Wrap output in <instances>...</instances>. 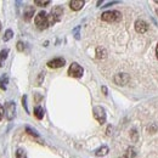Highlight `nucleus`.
Here are the masks:
<instances>
[{"mask_svg":"<svg viewBox=\"0 0 158 158\" xmlns=\"http://www.w3.org/2000/svg\"><path fill=\"white\" fill-rule=\"evenodd\" d=\"M93 114H94V118L96 119L100 124H103L106 122V111L103 110V107L95 106L93 110Z\"/></svg>","mask_w":158,"mask_h":158,"instance_id":"6","label":"nucleus"},{"mask_svg":"<svg viewBox=\"0 0 158 158\" xmlns=\"http://www.w3.org/2000/svg\"><path fill=\"white\" fill-rule=\"evenodd\" d=\"M4 112L7 120H12L16 116V103L14 101H7L4 106Z\"/></svg>","mask_w":158,"mask_h":158,"instance_id":"4","label":"nucleus"},{"mask_svg":"<svg viewBox=\"0 0 158 158\" xmlns=\"http://www.w3.org/2000/svg\"><path fill=\"white\" fill-rule=\"evenodd\" d=\"M83 73H84L83 67H81L80 64H78L77 62H73V63L69 66V68H68V76H69V77H73V78H81Z\"/></svg>","mask_w":158,"mask_h":158,"instance_id":"5","label":"nucleus"},{"mask_svg":"<svg viewBox=\"0 0 158 158\" xmlns=\"http://www.w3.org/2000/svg\"><path fill=\"white\" fill-rule=\"evenodd\" d=\"M16 158H28V157H27L26 152H24L22 148H19V150L16 151Z\"/></svg>","mask_w":158,"mask_h":158,"instance_id":"19","label":"nucleus"},{"mask_svg":"<svg viewBox=\"0 0 158 158\" xmlns=\"http://www.w3.org/2000/svg\"><path fill=\"white\" fill-rule=\"evenodd\" d=\"M66 63V60L63 57H56V59L51 60L48 62V67L49 68H52V69H56V68H61L63 67Z\"/></svg>","mask_w":158,"mask_h":158,"instance_id":"7","label":"nucleus"},{"mask_svg":"<svg viewBox=\"0 0 158 158\" xmlns=\"http://www.w3.org/2000/svg\"><path fill=\"white\" fill-rule=\"evenodd\" d=\"M5 116V112H4V107L0 105V120L2 119V117Z\"/></svg>","mask_w":158,"mask_h":158,"instance_id":"25","label":"nucleus"},{"mask_svg":"<svg viewBox=\"0 0 158 158\" xmlns=\"http://www.w3.org/2000/svg\"><path fill=\"white\" fill-rule=\"evenodd\" d=\"M122 19V14L117 11V10H112V11H106L101 15V20L105 21V22H108V23H113V22H117Z\"/></svg>","mask_w":158,"mask_h":158,"instance_id":"3","label":"nucleus"},{"mask_svg":"<svg viewBox=\"0 0 158 158\" xmlns=\"http://www.w3.org/2000/svg\"><path fill=\"white\" fill-rule=\"evenodd\" d=\"M9 55V49H4L0 51V61H4V60Z\"/></svg>","mask_w":158,"mask_h":158,"instance_id":"20","label":"nucleus"},{"mask_svg":"<svg viewBox=\"0 0 158 158\" xmlns=\"http://www.w3.org/2000/svg\"><path fill=\"white\" fill-rule=\"evenodd\" d=\"M96 57L99 60H103L107 57V51H106V49H103V48H101L99 46L98 49H96Z\"/></svg>","mask_w":158,"mask_h":158,"instance_id":"12","label":"nucleus"},{"mask_svg":"<svg viewBox=\"0 0 158 158\" xmlns=\"http://www.w3.org/2000/svg\"><path fill=\"white\" fill-rule=\"evenodd\" d=\"M79 31H80V26H77L74 29H73V34H74V38L77 40L80 39V34H79Z\"/></svg>","mask_w":158,"mask_h":158,"instance_id":"21","label":"nucleus"},{"mask_svg":"<svg viewBox=\"0 0 158 158\" xmlns=\"http://www.w3.org/2000/svg\"><path fill=\"white\" fill-rule=\"evenodd\" d=\"M34 4L37 6H40V7H44V6H48L50 4V0H35Z\"/></svg>","mask_w":158,"mask_h":158,"instance_id":"18","label":"nucleus"},{"mask_svg":"<svg viewBox=\"0 0 158 158\" xmlns=\"http://www.w3.org/2000/svg\"><path fill=\"white\" fill-rule=\"evenodd\" d=\"M62 15H63V9H62V6H55V7L51 10L50 15H48V17H49V26H54L55 23H57V22L61 20Z\"/></svg>","mask_w":158,"mask_h":158,"instance_id":"2","label":"nucleus"},{"mask_svg":"<svg viewBox=\"0 0 158 158\" xmlns=\"http://www.w3.org/2000/svg\"><path fill=\"white\" fill-rule=\"evenodd\" d=\"M101 90H102L103 95H107V93H108V91H107V88H106V86H102V88H101Z\"/></svg>","mask_w":158,"mask_h":158,"instance_id":"27","label":"nucleus"},{"mask_svg":"<svg viewBox=\"0 0 158 158\" xmlns=\"http://www.w3.org/2000/svg\"><path fill=\"white\" fill-rule=\"evenodd\" d=\"M22 105H23V108L26 110V112L29 113V111H28V106H27V96H26V95L22 98Z\"/></svg>","mask_w":158,"mask_h":158,"instance_id":"22","label":"nucleus"},{"mask_svg":"<svg viewBox=\"0 0 158 158\" xmlns=\"http://www.w3.org/2000/svg\"><path fill=\"white\" fill-rule=\"evenodd\" d=\"M34 22H35V26L39 31H44L49 26V17H48V14L45 11H40L37 14L35 19H34Z\"/></svg>","mask_w":158,"mask_h":158,"instance_id":"1","label":"nucleus"},{"mask_svg":"<svg viewBox=\"0 0 158 158\" xmlns=\"http://www.w3.org/2000/svg\"><path fill=\"white\" fill-rule=\"evenodd\" d=\"M147 29H148V24L143 20H138L135 22V31H136L138 33L142 34V33L147 32Z\"/></svg>","mask_w":158,"mask_h":158,"instance_id":"9","label":"nucleus"},{"mask_svg":"<svg viewBox=\"0 0 158 158\" xmlns=\"http://www.w3.org/2000/svg\"><path fill=\"white\" fill-rule=\"evenodd\" d=\"M119 158H128L127 156H122V157H119Z\"/></svg>","mask_w":158,"mask_h":158,"instance_id":"30","label":"nucleus"},{"mask_svg":"<svg viewBox=\"0 0 158 158\" xmlns=\"http://www.w3.org/2000/svg\"><path fill=\"white\" fill-rule=\"evenodd\" d=\"M34 116L37 119H43L44 118V110L41 106H37L34 108Z\"/></svg>","mask_w":158,"mask_h":158,"instance_id":"15","label":"nucleus"},{"mask_svg":"<svg viewBox=\"0 0 158 158\" xmlns=\"http://www.w3.org/2000/svg\"><path fill=\"white\" fill-rule=\"evenodd\" d=\"M155 2H156V4H158V0H156V1H155Z\"/></svg>","mask_w":158,"mask_h":158,"instance_id":"32","label":"nucleus"},{"mask_svg":"<svg viewBox=\"0 0 158 158\" xmlns=\"http://www.w3.org/2000/svg\"><path fill=\"white\" fill-rule=\"evenodd\" d=\"M12 37H14V32H12L11 29H7V31L4 33V38H2V40H4V41H9L10 39H12Z\"/></svg>","mask_w":158,"mask_h":158,"instance_id":"16","label":"nucleus"},{"mask_svg":"<svg viewBox=\"0 0 158 158\" xmlns=\"http://www.w3.org/2000/svg\"><path fill=\"white\" fill-rule=\"evenodd\" d=\"M156 56H157L158 59V44H157V48H156Z\"/></svg>","mask_w":158,"mask_h":158,"instance_id":"29","label":"nucleus"},{"mask_svg":"<svg viewBox=\"0 0 158 158\" xmlns=\"http://www.w3.org/2000/svg\"><path fill=\"white\" fill-rule=\"evenodd\" d=\"M9 84V77L7 74H2L0 77V89L1 90H6V85Z\"/></svg>","mask_w":158,"mask_h":158,"instance_id":"14","label":"nucleus"},{"mask_svg":"<svg viewBox=\"0 0 158 158\" xmlns=\"http://www.w3.org/2000/svg\"><path fill=\"white\" fill-rule=\"evenodd\" d=\"M118 1H111V2H108V4H106L103 7H108V6H111V5H113V4H117Z\"/></svg>","mask_w":158,"mask_h":158,"instance_id":"26","label":"nucleus"},{"mask_svg":"<svg viewBox=\"0 0 158 158\" xmlns=\"http://www.w3.org/2000/svg\"><path fill=\"white\" fill-rule=\"evenodd\" d=\"M108 153V147L107 146H101L100 148H98L95 151V156L98 157H102V156H106Z\"/></svg>","mask_w":158,"mask_h":158,"instance_id":"13","label":"nucleus"},{"mask_svg":"<svg viewBox=\"0 0 158 158\" xmlns=\"http://www.w3.org/2000/svg\"><path fill=\"white\" fill-rule=\"evenodd\" d=\"M111 130H112V127L110 125V127L107 128V135H111Z\"/></svg>","mask_w":158,"mask_h":158,"instance_id":"28","label":"nucleus"},{"mask_svg":"<svg viewBox=\"0 0 158 158\" xmlns=\"http://www.w3.org/2000/svg\"><path fill=\"white\" fill-rule=\"evenodd\" d=\"M26 133H27V134H29V135H31V136H33V138H37V139L39 138V134H38L35 130H33L31 127H26Z\"/></svg>","mask_w":158,"mask_h":158,"instance_id":"17","label":"nucleus"},{"mask_svg":"<svg viewBox=\"0 0 158 158\" xmlns=\"http://www.w3.org/2000/svg\"><path fill=\"white\" fill-rule=\"evenodd\" d=\"M34 15V6H26L24 12H23V19L24 21H31Z\"/></svg>","mask_w":158,"mask_h":158,"instance_id":"11","label":"nucleus"},{"mask_svg":"<svg viewBox=\"0 0 158 158\" xmlns=\"http://www.w3.org/2000/svg\"><path fill=\"white\" fill-rule=\"evenodd\" d=\"M0 31H1V22H0Z\"/></svg>","mask_w":158,"mask_h":158,"instance_id":"31","label":"nucleus"},{"mask_svg":"<svg viewBox=\"0 0 158 158\" xmlns=\"http://www.w3.org/2000/svg\"><path fill=\"white\" fill-rule=\"evenodd\" d=\"M84 5H85V1H84V0H71V1H69V7H71L73 11H79V10H81Z\"/></svg>","mask_w":158,"mask_h":158,"instance_id":"10","label":"nucleus"},{"mask_svg":"<svg viewBox=\"0 0 158 158\" xmlns=\"http://www.w3.org/2000/svg\"><path fill=\"white\" fill-rule=\"evenodd\" d=\"M43 79H44V72L39 73V77H38V80H37V85H41Z\"/></svg>","mask_w":158,"mask_h":158,"instance_id":"24","label":"nucleus"},{"mask_svg":"<svg viewBox=\"0 0 158 158\" xmlns=\"http://www.w3.org/2000/svg\"><path fill=\"white\" fill-rule=\"evenodd\" d=\"M113 80H114V83L117 85H125L129 81V76L125 74V73H118V74L114 76Z\"/></svg>","mask_w":158,"mask_h":158,"instance_id":"8","label":"nucleus"},{"mask_svg":"<svg viewBox=\"0 0 158 158\" xmlns=\"http://www.w3.org/2000/svg\"><path fill=\"white\" fill-rule=\"evenodd\" d=\"M17 50H19L20 52H22V51L24 50V44H23V41H19V43H17Z\"/></svg>","mask_w":158,"mask_h":158,"instance_id":"23","label":"nucleus"}]
</instances>
